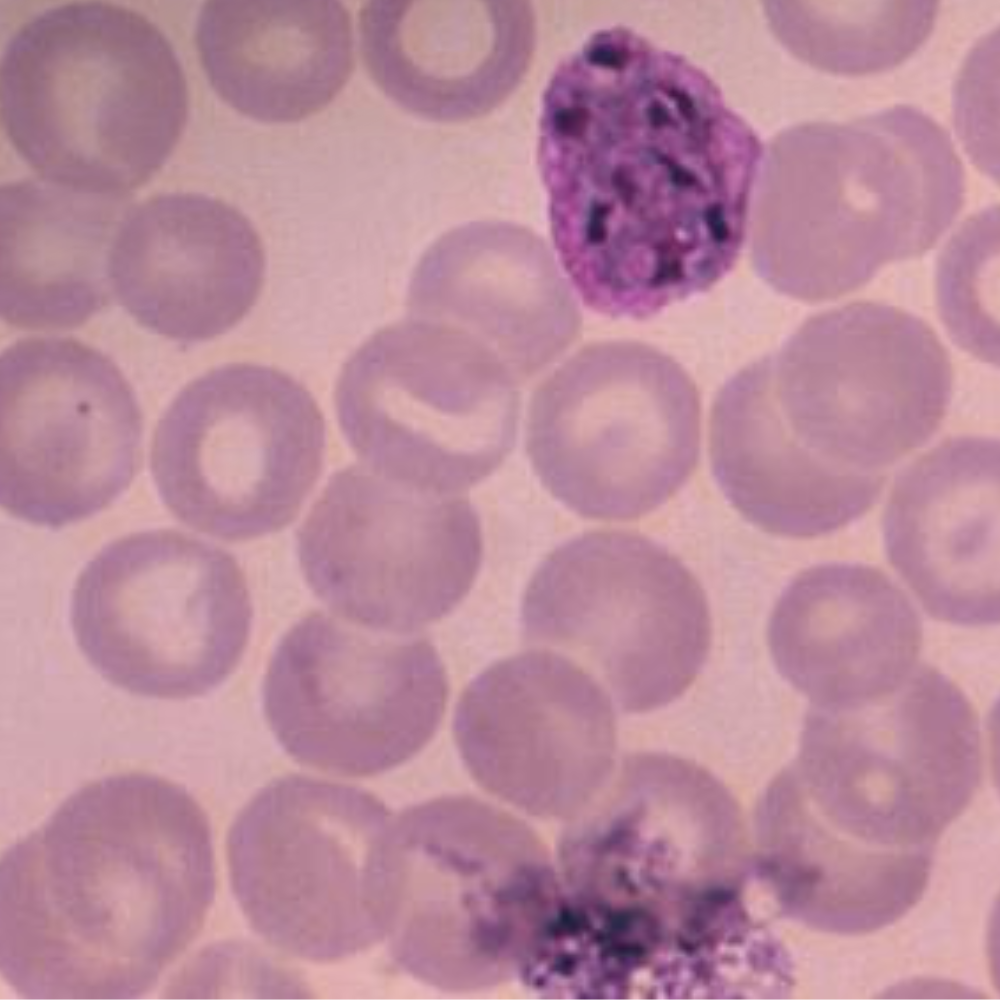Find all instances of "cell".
<instances>
[{
    "mask_svg": "<svg viewBox=\"0 0 1000 1000\" xmlns=\"http://www.w3.org/2000/svg\"><path fill=\"white\" fill-rule=\"evenodd\" d=\"M143 423L132 388L98 351L35 338L0 365V502L60 528L113 503L137 473Z\"/></svg>",
    "mask_w": 1000,
    "mask_h": 1000,
    "instance_id": "cell-13",
    "label": "cell"
},
{
    "mask_svg": "<svg viewBox=\"0 0 1000 1000\" xmlns=\"http://www.w3.org/2000/svg\"><path fill=\"white\" fill-rule=\"evenodd\" d=\"M998 211L969 219L951 238L937 269L940 315L956 343L998 363Z\"/></svg>",
    "mask_w": 1000,
    "mask_h": 1000,
    "instance_id": "cell-24",
    "label": "cell"
},
{
    "mask_svg": "<svg viewBox=\"0 0 1000 1000\" xmlns=\"http://www.w3.org/2000/svg\"><path fill=\"white\" fill-rule=\"evenodd\" d=\"M454 735L477 782L547 817L572 816L588 802L616 749L609 698L577 664L548 651L479 674L461 695Z\"/></svg>",
    "mask_w": 1000,
    "mask_h": 1000,
    "instance_id": "cell-14",
    "label": "cell"
},
{
    "mask_svg": "<svg viewBox=\"0 0 1000 1000\" xmlns=\"http://www.w3.org/2000/svg\"><path fill=\"white\" fill-rule=\"evenodd\" d=\"M783 678L814 705L862 702L900 684L915 668L919 617L905 593L875 567L826 563L799 573L768 623Z\"/></svg>",
    "mask_w": 1000,
    "mask_h": 1000,
    "instance_id": "cell-20",
    "label": "cell"
},
{
    "mask_svg": "<svg viewBox=\"0 0 1000 1000\" xmlns=\"http://www.w3.org/2000/svg\"><path fill=\"white\" fill-rule=\"evenodd\" d=\"M888 558L934 617L999 620V443L947 439L898 477L884 516Z\"/></svg>",
    "mask_w": 1000,
    "mask_h": 1000,
    "instance_id": "cell-17",
    "label": "cell"
},
{
    "mask_svg": "<svg viewBox=\"0 0 1000 1000\" xmlns=\"http://www.w3.org/2000/svg\"><path fill=\"white\" fill-rule=\"evenodd\" d=\"M214 888L210 824L186 789L146 773L91 782L3 855L2 976L28 999L144 995Z\"/></svg>",
    "mask_w": 1000,
    "mask_h": 1000,
    "instance_id": "cell-1",
    "label": "cell"
},
{
    "mask_svg": "<svg viewBox=\"0 0 1000 1000\" xmlns=\"http://www.w3.org/2000/svg\"><path fill=\"white\" fill-rule=\"evenodd\" d=\"M124 196L45 180L1 191V313L15 326L80 325L107 298Z\"/></svg>",
    "mask_w": 1000,
    "mask_h": 1000,
    "instance_id": "cell-22",
    "label": "cell"
},
{
    "mask_svg": "<svg viewBox=\"0 0 1000 1000\" xmlns=\"http://www.w3.org/2000/svg\"><path fill=\"white\" fill-rule=\"evenodd\" d=\"M521 622L530 639L592 647L628 713L679 698L711 644L708 600L694 573L659 542L619 530L555 547L528 582Z\"/></svg>",
    "mask_w": 1000,
    "mask_h": 1000,
    "instance_id": "cell-10",
    "label": "cell"
},
{
    "mask_svg": "<svg viewBox=\"0 0 1000 1000\" xmlns=\"http://www.w3.org/2000/svg\"><path fill=\"white\" fill-rule=\"evenodd\" d=\"M447 680L425 640H389L313 613L273 652L264 711L295 760L343 776H372L415 756L432 738Z\"/></svg>",
    "mask_w": 1000,
    "mask_h": 1000,
    "instance_id": "cell-12",
    "label": "cell"
},
{
    "mask_svg": "<svg viewBox=\"0 0 1000 1000\" xmlns=\"http://www.w3.org/2000/svg\"><path fill=\"white\" fill-rule=\"evenodd\" d=\"M266 258L250 220L195 193L154 197L126 214L109 275L125 309L170 339L198 342L240 323L256 304Z\"/></svg>",
    "mask_w": 1000,
    "mask_h": 1000,
    "instance_id": "cell-16",
    "label": "cell"
},
{
    "mask_svg": "<svg viewBox=\"0 0 1000 1000\" xmlns=\"http://www.w3.org/2000/svg\"><path fill=\"white\" fill-rule=\"evenodd\" d=\"M964 199L962 163L931 117L896 106L788 133L750 255L772 289L804 302L845 295L922 255Z\"/></svg>",
    "mask_w": 1000,
    "mask_h": 1000,
    "instance_id": "cell-2",
    "label": "cell"
},
{
    "mask_svg": "<svg viewBox=\"0 0 1000 1000\" xmlns=\"http://www.w3.org/2000/svg\"><path fill=\"white\" fill-rule=\"evenodd\" d=\"M527 1H370L363 57L402 108L440 123L481 117L516 89L536 46Z\"/></svg>",
    "mask_w": 1000,
    "mask_h": 1000,
    "instance_id": "cell-18",
    "label": "cell"
},
{
    "mask_svg": "<svg viewBox=\"0 0 1000 1000\" xmlns=\"http://www.w3.org/2000/svg\"><path fill=\"white\" fill-rule=\"evenodd\" d=\"M341 432L374 473L440 495L490 476L516 440L507 397L436 394L405 334L384 329L344 364L334 393Z\"/></svg>",
    "mask_w": 1000,
    "mask_h": 1000,
    "instance_id": "cell-15",
    "label": "cell"
},
{
    "mask_svg": "<svg viewBox=\"0 0 1000 1000\" xmlns=\"http://www.w3.org/2000/svg\"><path fill=\"white\" fill-rule=\"evenodd\" d=\"M81 652L108 682L159 699L201 696L235 669L252 604L229 552L172 530L104 546L77 577L70 604Z\"/></svg>",
    "mask_w": 1000,
    "mask_h": 1000,
    "instance_id": "cell-7",
    "label": "cell"
},
{
    "mask_svg": "<svg viewBox=\"0 0 1000 1000\" xmlns=\"http://www.w3.org/2000/svg\"><path fill=\"white\" fill-rule=\"evenodd\" d=\"M762 437L781 457L846 474L923 445L952 390L945 347L922 319L857 302L807 319L759 358Z\"/></svg>",
    "mask_w": 1000,
    "mask_h": 1000,
    "instance_id": "cell-4",
    "label": "cell"
},
{
    "mask_svg": "<svg viewBox=\"0 0 1000 1000\" xmlns=\"http://www.w3.org/2000/svg\"><path fill=\"white\" fill-rule=\"evenodd\" d=\"M934 1H820L781 6L780 34L811 66L841 76L889 70L932 31Z\"/></svg>",
    "mask_w": 1000,
    "mask_h": 1000,
    "instance_id": "cell-23",
    "label": "cell"
},
{
    "mask_svg": "<svg viewBox=\"0 0 1000 1000\" xmlns=\"http://www.w3.org/2000/svg\"><path fill=\"white\" fill-rule=\"evenodd\" d=\"M196 42L220 97L263 122L312 115L353 69L351 19L337 1H209Z\"/></svg>",
    "mask_w": 1000,
    "mask_h": 1000,
    "instance_id": "cell-21",
    "label": "cell"
},
{
    "mask_svg": "<svg viewBox=\"0 0 1000 1000\" xmlns=\"http://www.w3.org/2000/svg\"><path fill=\"white\" fill-rule=\"evenodd\" d=\"M326 427L314 396L275 367L237 362L192 381L156 426L157 492L186 526L229 542L282 530L317 482Z\"/></svg>",
    "mask_w": 1000,
    "mask_h": 1000,
    "instance_id": "cell-8",
    "label": "cell"
},
{
    "mask_svg": "<svg viewBox=\"0 0 1000 1000\" xmlns=\"http://www.w3.org/2000/svg\"><path fill=\"white\" fill-rule=\"evenodd\" d=\"M313 593L373 631L406 632L450 613L479 574L474 506L351 465L330 476L296 535Z\"/></svg>",
    "mask_w": 1000,
    "mask_h": 1000,
    "instance_id": "cell-11",
    "label": "cell"
},
{
    "mask_svg": "<svg viewBox=\"0 0 1000 1000\" xmlns=\"http://www.w3.org/2000/svg\"><path fill=\"white\" fill-rule=\"evenodd\" d=\"M5 130L43 180L124 196L164 164L187 118L170 43L144 16L59 6L11 39L1 68Z\"/></svg>",
    "mask_w": 1000,
    "mask_h": 1000,
    "instance_id": "cell-3",
    "label": "cell"
},
{
    "mask_svg": "<svg viewBox=\"0 0 1000 1000\" xmlns=\"http://www.w3.org/2000/svg\"><path fill=\"white\" fill-rule=\"evenodd\" d=\"M797 758L835 779L962 813L980 780L978 720L946 676L915 667L873 698L814 705Z\"/></svg>",
    "mask_w": 1000,
    "mask_h": 1000,
    "instance_id": "cell-19",
    "label": "cell"
},
{
    "mask_svg": "<svg viewBox=\"0 0 1000 1000\" xmlns=\"http://www.w3.org/2000/svg\"><path fill=\"white\" fill-rule=\"evenodd\" d=\"M392 829L384 805L356 787L291 775L260 790L228 838L236 899L278 948L334 961L387 934Z\"/></svg>",
    "mask_w": 1000,
    "mask_h": 1000,
    "instance_id": "cell-6",
    "label": "cell"
},
{
    "mask_svg": "<svg viewBox=\"0 0 1000 1000\" xmlns=\"http://www.w3.org/2000/svg\"><path fill=\"white\" fill-rule=\"evenodd\" d=\"M393 866V957L457 990L518 974L558 881L525 825L468 798L427 802L394 820Z\"/></svg>",
    "mask_w": 1000,
    "mask_h": 1000,
    "instance_id": "cell-5",
    "label": "cell"
},
{
    "mask_svg": "<svg viewBox=\"0 0 1000 1000\" xmlns=\"http://www.w3.org/2000/svg\"><path fill=\"white\" fill-rule=\"evenodd\" d=\"M698 389L673 357L635 340L590 346L564 386L535 400L526 436L546 490L576 514L639 518L690 478L700 451Z\"/></svg>",
    "mask_w": 1000,
    "mask_h": 1000,
    "instance_id": "cell-9",
    "label": "cell"
}]
</instances>
